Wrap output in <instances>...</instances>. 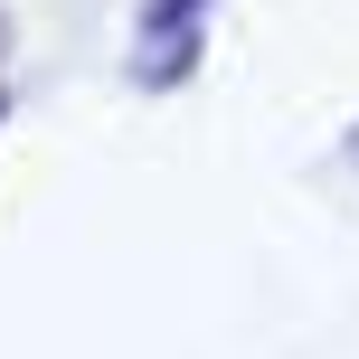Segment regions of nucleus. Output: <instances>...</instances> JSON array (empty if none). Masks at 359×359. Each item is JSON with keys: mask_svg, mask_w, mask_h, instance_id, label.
Wrapping results in <instances>:
<instances>
[{"mask_svg": "<svg viewBox=\"0 0 359 359\" xmlns=\"http://www.w3.org/2000/svg\"><path fill=\"white\" fill-rule=\"evenodd\" d=\"M198 10H208V0H151L142 10V76L170 86V76L198 57Z\"/></svg>", "mask_w": 359, "mask_h": 359, "instance_id": "obj_1", "label": "nucleus"}, {"mask_svg": "<svg viewBox=\"0 0 359 359\" xmlns=\"http://www.w3.org/2000/svg\"><path fill=\"white\" fill-rule=\"evenodd\" d=\"M0 38H10V29H0Z\"/></svg>", "mask_w": 359, "mask_h": 359, "instance_id": "obj_2", "label": "nucleus"}]
</instances>
